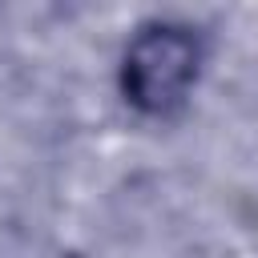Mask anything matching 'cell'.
<instances>
[{"mask_svg": "<svg viewBox=\"0 0 258 258\" xmlns=\"http://www.w3.org/2000/svg\"><path fill=\"white\" fill-rule=\"evenodd\" d=\"M202 60L206 44L189 20L153 16L137 24L133 36L125 40L117 64V89L125 105L137 109L141 117H173L189 101L202 77Z\"/></svg>", "mask_w": 258, "mask_h": 258, "instance_id": "6da1fadb", "label": "cell"}]
</instances>
